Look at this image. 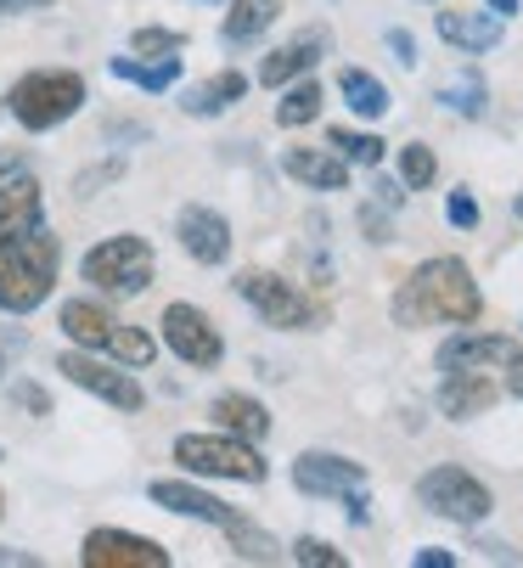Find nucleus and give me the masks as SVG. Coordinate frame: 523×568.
<instances>
[{
  "label": "nucleus",
  "instance_id": "42",
  "mask_svg": "<svg viewBox=\"0 0 523 568\" xmlns=\"http://www.w3.org/2000/svg\"><path fill=\"white\" fill-rule=\"evenodd\" d=\"M490 12H495V18H512V12H517V0H490Z\"/></svg>",
  "mask_w": 523,
  "mask_h": 568
},
{
  "label": "nucleus",
  "instance_id": "3",
  "mask_svg": "<svg viewBox=\"0 0 523 568\" xmlns=\"http://www.w3.org/2000/svg\"><path fill=\"white\" fill-rule=\"evenodd\" d=\"M12 119L23 130H57L62 119H73L84 108V73L73 68H40V73H23L12 97H7Z\"/></svg>",
  "mask_w": 523,
  "mask_h": 568
},
{
  "label": "nucleus",
  "instance_id": "12",
  "mask_svg": "<svg viewBox=\"0 0 523 568\" xmlns=\"http://www.w3.org/2000/svg\"><path fill=\"white\" fill-rule=\"evenodd\" d=\"M293 484L304 496H349V490H366V467L349 462V456H332V450H304L293 462Z\"/></svg>",
  "mask_w": 523,
  "mask_h": 568
},
{
  "label": "nucleus",
  "instance_id": "11",
  "mask_svg": "<svg viewBox=\"0 0 523 568\" xmlns=\"http://www.w3.org/2000/svg\"><path fill=\"white\" fill-rule=\"evenodd\" d=\"M79 562L84 568H169V551L130 529H91L79 546Z\"/></svg>",
  "mask_w": 523,
  "mask_h": 568
},
{
  "label": "nucleus",
  "instance_id": "19",
  "mask_svg": "<svg viewBox=\"0 0 523 568\" xmlns=\"http://www.w3.org/2000/svg\"><path fill=\"white\" fill-rule=\"evenodd\" d=\"M440 40L445 45H456V51H467V57H479V51H490V45H501V34H506V18H495V12H440Z\"/></svg>",
  "mask_w": 523,
  "mask_h": 568
},
{
  "label": "nucleus",
  "instance_id": "26",
  "mask_svg": "<svg viewBox=\"0 0 523 568\" xmlns=\"http://www.w3.org/2000/svg\"><path fill=\"white\" fill-rule=\"evenodd\" d=\"M225 540H231V551L242 557V562H276L282 551H276V540L265 535V529H259V524H248L242 513L225 524Z\"/></svg>",
  "mask_w": 523,
  "mask_h": 568
},
{
  "label": "nucleus",
  "instance_id": "6",
  "mask_svg": "<svg viewBox=\"0 0 523 568\" xmlns=\"http://www.w3.org/2000/svg\"><path fill=\"white\" fill-rule=\"evenodd\" d=\"M416 501L433 513V518H451V524H484L495 513V496L484 490V484L462 467H433L416 478Z\"/></svg>",
  "mask_w": 523,
  "mask_h": 568
},
{
  "label": "nucleus",
  "instance_id": "36",
  "mask_svg": "<svg viewBox=\"0 0 523 568\" xmlns=\"http://www.w3.org/2000/svg\"><path fill=\"white\" fill-rule=\"evenodd\" d=\"M18 405H23V412H34V417H46V412H51V394H46L40 383H23V388H18Z\"/></svg>",
  "mask_w": 523,
  "mask_h": 568
},
{
  "label": "nucleus",
  "instance_id": "40",
  "mask_svg": "<svg viewBox=\"0 0 523 568\" xmlns=\"http://www.w3.org/2000/svg\"><path fill=\"white\" fill-rule=\"evenodd\" d=\"M0 562H12V568H40V557L18 551V546H0Z\"/></svg>",
  "mask_w": 523,
  "mask_h": 568
},
{
  "label": "nucleus",
  "instance_id": "30",
  "mask_svg": "<svg viewBox=\"0 0 523 568\" xmlns=\"http://www.w3.org/2000/svg\"><path fill=\"white\" fill-rule=\"evenodd\" d=\"M433 175H440V164H433V152H428L422 141L400 146V181H405L411 192H428V186H433Z\"/></svg>",
  "mask_w": 523,
  "mask_h": 568
},
{
  "label": "nucleus",
  "instance_id": "34",
  "mask_svg": "<svg viewBox=\"0 0 523 568\" xmlns=\"http://www.w3.org/2000/svg\"><path fill=\"white\" fill-rule=\"evenodd\" d=\"M445 214H451V225H456V231H473V225H479V203H473L467 192H451Z\"/></svg>",
  "mask_w": 523,
  "mask_h": 568
},
{
  "label": "nucleus",
  "instance_id": "24",
  "mask_svg": "<svg viewBox=\"0 0 523 568\" xmlns=\"http://www.w3.org/2000/svg\"><path fill=\"white\" fill-rule=\"evenodd\" d=\"M338 91H343V102L355 108L361 119H383V113H389V91H383V79H372L366 68H343V73H338Z\"/></svg>",
  "mask_w": 523,
  "mask_h": 568
},
{
  "label": "nucleus",
  "instance_id": "37",
  "mask_svg": "<svg viewBox=\"0 0 523 568\" xmlns=\"http://www.w3.org/2000/svg\"><path fill=\"white\" fill-rule=\"evenodd\" d=\"M411 562H416V568H456V557H451L445 546H422Z\"/></svg>",
  "mask_w": 523,
  "mask_h": 568
},
{
  "label": "nucleus",
  "instance_id": "5",
  "mask_svg": "<svg viewBox=\"0 0 523 568\" xmlns=\"http://www.w3.org/2000/svg\"><path fill=\"white\" fill-rule=\"evenodd\" d=\"M237 293H242V304L259 321H265V327H282V333H310L315 321H321V310L293 282H282L276 271H242L237 276Z\"/></svg>",
  "mask_w": 523,
  "mask_h": 568
},
{
  "label": "nucleus",
  "instance_id": "27",
  "mask_svg": "<svg viewBox=\"0 0 523 568\" xmlns=\"http://www.w3.org/2000/svg\"><path fill=\"white\" fill-rule=\"evenodd\" d=\"M315 113H321V85L315 79H299V85L276 102V124L282 130H304V124H315Z\"/></svg>",
  "mask_w": 523,
  "mask_h": 568
},
{
  "label": "nucleus",
  "instance_id": "33",
  "mask_svg": "<svg viewBox=\"0 0 523 568\" xmlns=\"http://www.w3.org/2000/svg\"><path fill=\"white\" fill-rule=\"evenodd\" d=\"M293 562H304V568H349V557L338 551V546H326V540H299L293 546Z\"/></svg>",
  "mask_w": 523,
  "mask_h": 568
},
{
  "label": "nucleus",
  "instance_id": "13",
  "mask_svg": "<svg viewBox=\"0 0 523 568\" xmlns=\"http://www.w3.org/2000/svg\"><path fill=\"white\" fill-rule=\"evenodd\" d=\"M174 236H181V248H187L198 265H225V254H231V225H225V214H214V209H203V203L181 209V220H174Z\"/></svg>",
  "mask_w": 523,
  "mask_h": 568
},
{
  "label": "nucleus",
  "instance_id": "39",
  "mask_svg": "<svg viewBox=\"0 0 523 568\" xmlns=\"http://www.w3.org/2000/svg\"><path fill=\"white\" fill-rule=\"evenodd\" d=\"M506 388H512V394L523 399V349H517V355L506 361Z\"/></svg>",
  "mask_w": 523,
  "mask_h": 568
},
{
  "label": "nucleus",
  "instance_id": "17",
  "mask_svg": "<svg viewBox=\"0 0 523 568\" xmlns=\"http://www.w3.org/2000/svg\"><path fill=\"white\" fill-rule=\"evenodd\" d=\"M321 51H326V34L321 29H310V34H299V40H288V45H276L265 62H259V85H288V79H304L315 62H321Z\"/></svg>",
  "mask_w": 523,
  "mask_h": 568
},
{
  "label": "nucleus",
  "instance_id": "16",
  "mask_svg": "<svg viewBox=\"0 0 523 568\" xmlns=\"http://www.w3.org/2000/svg\"><path fill=\"white\" fill-rule=\"evenodd\" d=\"M512 355H517V344L501 333H456L440 349V372H490V366H506Z\"/></svg>",
  "mask_w": 523,
  "mask_h": 568
},
{
  "label": "nucleus",
  "instance_id": "10",
  "mask_svg": "<svg viewBox=\"0 0 523 568\" xmlns=\"http://www.w3.org/2000/svg\"><path fill=\"white\" fill-rule=\"evenodd\" d=\"M163 344L187 366H220L225 361V338H220V327L198 304H169L163 310Z\"/></svg>",
  "mask_w": 523,
  "mask_h": 568
},
{
  "label": "nucleus",
  "instance_id": "23",
  "mask_svg": "<svg viewBox=\"0 0 523 568\" xmlns=\"http://www.w3.org/2000/svg\"><path fill=\"white\" fill-rule=\"evenodd\" d=\"M276 18H282V0H231V12H225L220 34H225L231 45H248V40L265 34Z\"/></svg>",
  "mask_w": 523,
  "mask_h": 568
},
{
  "label": "nucleus",
  "instance_id": "41",
  "mask_svg": "<svg viewBox=\"0 0 523 568\" xmlns=\"http://www.w3.org/2000/svg\"><path fill=\"white\" fill-rule=\"evenodd\" d=\"M378 203H389V209H394V203H400V186H394V181H378Z\"/></svg>",
  "mask_w": 523,
  "mask_h": 568
},
{
  "label": "nucleus",
  "instance_id": "45",
  "mask_svg": "<svg viewBox=\"0 0 523 568\" xmlns=\"http://www.w3.org/2000/svg\"><path fill=\"white\" fill-rule=\"evenodd\" d=\"M428 7H433V0H428Z\"/></svg>",
  "mask_w": 523,
  "mask_h": 568
},
{
  "label": "nucleus",
  "instance_id": "1",
  "mask_svg": "<svg viewBox=\"0 0 523 568\" xmlns=\"http://www.w3.org/2000/svg\"><path fill=\"white\" fill-rule=\"evenodd\" d=\"M484 315V293L473 282V271L451 254L422 260L405 287L394 293V321L400 327H473Z\"/></svg>",
  "mask_w": 523,
  "mask_h": 568
},
{
  "label": "nucleus",
  "instance_id": "28",
  "mask_svg": "<svg viewBox=\"0 0 523 568\" xmlns=\"http://www.w3.org/2000/svg\"><path fill=\"white\" fill-rule=\"evenodd\" d=\"M326 141L338 146V158H343V164H366V170H378V164H383V141H378V135H355V130H326Z\"/></svg>",
  "mask_w": 523,
  "mask_h": 568
},
{
  "label": "nucleus",
  "instance_id": "35",
  "mask_svg": "<svg viewBox=\"0 0 523 568\" xmlns=\"http://www.w3.org/2000/svg\"><path fill=\"white\" fill-rule=\"evenodd\" d=\"M383 40H389V51H394V62H400V68H416V57H422V51H416V40H411L405 29H389Z\"/></svg>",
  "mask_w": 523,
  "mask_h": 568
},
{
  "label": "nucleus",
  "instance_id": "43",
  "mask_svg": "<svg viewBox=\"0 0 523 568\" xmlns=\"http://www.w3.org/2000/svg\"><path fill=\"white\" fill-rule=\"evenodd\" d=\"M517 220H523V197H517Z\"/></svg>",
  "mask_w": 523,
  "mask_h": 568
},
{
  "label": "nucleus",
  "instance_id": "18",
  "mask_svg": "<svg viewBox=\"0 0 523 568\" xmlns=\"http://www.w3.org/2000/svg\"><path fill=\"white\" fill-rule=\"evenodd\" d=\"M282 170L299 186H315V192H343L349 186V164H343L338 152H321V146H288L282 152Z\"/></svg>",
  "mask_w": 523,
  "mask_h": 568
},
{
  "label": "nucleus",
  "instance_id": "32",
  "mask_svg": "<svg viewBox=\"0 0 523 568\" xmlns=\"http://www.w3.org/2000/svg\"><path fill=\"white\" fill-rule=\"evenodd\" d=\"M187 34H169V29H135L130 34V57H181Z\"/></svg>",
  "mask_w": 523,
  "mask_h": 568
},
{
  "label": "nucleus",
  "instance_id": "29",
  "mask_svg": "<svg viewBox=\"0 0 523 568\" xmlns=\"http://www.w3.org/2000/svg\"><path fill=\"white\" fill-rule=\"evenodd\" d=\"M484 97H490V91H484V79H479V73H462L456 85L440 91V102H445L451 113H462V119H479V113H484Z\"/></svg>",
  "mask_w": 523,
  "mask_h": 568
},
{
  "label": "nucleus",
  "instance_id": "25",
  "mask_svg": "<svg viewBox=\"0 0 523 568\" xmlns=\"http://www.w3.org/2000/svg\"><path fill=\"white\" fill-rule=\"evenodd\" d=\"M108 68H113V79H130V85H141V91H169L174 79H181V57H158V62L113 57Z\"/></svg>",
  "mask_w": 523,
  "mask_h": 568
},
{
  "label": "nucleus",
  "instance_id": "15",
  "mask_svg": "<svg viewBox=\"0 0 523 568\" xmlns=\"http://www.w3.org/2000/svg\"><path fill=\"white\" fill-rule=\"evenodd\" d=\"M147 496H152L163 513H174V518H198V524H214V529H225V524L237 518V507L214 501L209 490H198V484H181V478H158Z\"/></svg>",
  "mask_w": 523,
  "mask_h": 568
},
{
  "label": "nucleus",
  "instance_id": "21",
  "mask_svg": "<svg viewBox=\"0 0 523 568\" xmlns=\"http://www.w3.org/2000/svg\"><path fill=\"white\" fill-rule=\"evenodd\" d=\"M214 423H220V434H237V439H265L271 434V412L259 399H248V394H220L214 399Z\"/></svg>",
  "mask_w": 523,
  "mask_h": 568
},
{
  "label": "nucleus",
  "instance_id": "44",
  "mask_svg": "<svg viewBox=\"0 0 523 568\" xmlns=\"http://www.w3.org/2000/svg\"><path fill=\"white\" fill-rule=\"evenodd\" d=\"M0 513H7V496H0Z\"/></svg>",
  "mask_w": 523,
  "mask_h": 568
},
{
  "label": "nucleus",
  "instance_id": "14",
  "mask_svg": "<svg viewBox=\"0 0 523 568\" xmlns=\"http://www.w3.org/2000/svg\"><path fill=\"white\" fill-rule=\"evenodd\" d=\"M495 399H501V383H495L490 372H445V383H440V412H445L451 423L484 417Z\"/></svg>",
  "mask_w": 523,
  "mask_h": 568
},
{
  "label": "nucleus",
  "instance_id": "38",
  "mask_svg": "<svg viewBox=\"0 0 523 568\" xmlns=\"http://www.w3.org/2000/svg\"><path fill=\"white\" fill-rule=\"evenodd\" d=\"M51 0H0V18H12V12H46Z\"/></svg>",
  "mask_w": 523,
  "mask_h": 568
},
{
  "label": "nucleus",
  "instance_id": "31",
  "mask_svg": "<svg viewBox=\"0 0 523 568\" xmlns=\"http://www.w3.org/2000/svg\"><path fill=\"white\" fill-rule=\"evenodd\" d=\"M108 349L119 355V366H152V338L141 333V327H124V321H119V327H113V338H108Z\"/></svg>",
  "mask_w": 523,
  "mask_h": 568
},
{
  "label": "nucleus",
  "instance_id": "22",
  "mask_svg": "<svg viewBox=\"0 0 523 568\" xmlns=\"http://www.w3.org/2000/svg\"><path fill=\"white\" fill-rule=\"evenodd\" d=\"M242 91H248V79H242L237 68H225V73L203 79V85H192V91L181 97V108H187L192 119H214V113L237 108V102H242Z\"/></svg>",
  "mask_w": 523,
  "mask_h": 568
},
{
  "label": "nucleus",
  "instance_id": "2",
  "mask_svg": "<svg viewBox=\"0 0 523 568\" xmlns=\"http://www.w3.org/2000/svg\"><path fill=\"white\" fill-rule=\"evenodd\" d=\"M57 265H62V248L46 225L0 242V310H12V315L40 310L57 287Z\"/></svg>",
  "mask_w": 523,
  "mask_h": 568
},
{
  "label": "nucleus",
  "instance_id": "7",
  "mask_svg": "<svg viewBox=\"0 0 523 568\" xmlns=\"http://www.w3.org/2000/svg\"><path fill=\"white\" fill-rule=\"evenodd\" d=\"M84 282H97L102 293H147L152 287V248L141 236H108L84 254Z\"/></svg>",
  "mask_w": 523,
  "mask_h": 568
},
{
  "label": "nucleus",
  "instance_id": "4",
  "mask_svg": "<svg viewBox=\"0 0 523 568\" xmlns=\"http://www.w3.org/2000/svg\"><path fill=\"white\" fill-rule=\"evenodd\" d=\"M174 462L187 473H203V478H237V484H265V456L253 450V439H237V434H187L174 439Z\"/></svg>",
  "mask_w": 523,
  "mask_h": 568
},
{
  "label": "nucleus",
  "instance_id": "8",
  "mask_svg": "<svg viewBox=\"0 0 523 568\" xmlns=\"http://www.w3.org/2000/svg\"><path fill=\"white\" fill-rule=\"evenodd\" d=\"M46 225V192H40V175L18 158H0V242L12 236H29Z\"/></svg>",
  "mask_w": 523,
  "mask_h": 568
},
{
  "label": "nucleus",
  "instance_id": "9",
  "mask_svg": "<svg viewBox=\"0 0 523 568\" xmlns=\"http://www.w3.org/2000/svg\"><path fill=\"white\" fill-rule=\"evenodd\" d=\"M57 372H62L73 388L108 399L113 412H141V405H147V394H141V383L130 377V366H108V361H91L84 349H68V355L57 361Z\"/></svg>",
  "mask_w": 523,
  "mask_h": 568
},
{
  "label": "nucleus",
  "instance_id": "20",
  "mask_svg": "<svg viewBox=\"0 0 523 568\" xmlns=\"http://www.w3.org/2000/svg\"><path fill=\"white\" fill-rule=\"evenodd\" d=\"M62 333L79 344V349H108V338H113V310H102V304H91V298H68L62 304Z\"/></svg>",
  "mask_w": 523,
  "mask_h": 568
}]
</instances>
